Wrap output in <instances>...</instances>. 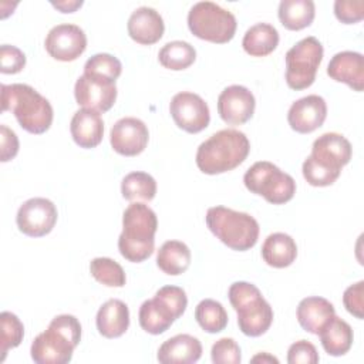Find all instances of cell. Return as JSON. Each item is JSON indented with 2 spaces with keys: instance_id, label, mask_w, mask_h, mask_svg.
I'll use <instances>...</instances> for the list:
<instances>
[{
  "instance_id": "14",
  "label": "cell",
  "mask_w": 364,
  "mask_h": 364,
  "mask_svg": "<svg viewBox=\"0 0 364 364\" xmlns=\"http://www.w3.org/2000/svg\"><path fill=\"white\" fill-rule=\"evenodd\" d=\"M255 107V95L243 85H229L218 97L219 117L229 125L247 122L253 117Z\"/></svg>"
},
{
  "instance_id": "4",
  "label": "cell",
  "mask_w": 364,
  "mask_h": 364,
  "mask_svg": "<svg viewBox=\"0 0 364 364\" xmlns=\"http://www.w3.org/2000/svg\"><path fill=\"white\" fill-rule=\"evenodd\" d=\"M205 220L209 230L232 250H249L259 239V223L246 212H237L226 206H212L208 209Z\"/></svg>"
},
{
  "instance_id": "10",
  "label": "cell",
  "mask_w": 364,
  "mask_h": 364,
  "mask_svg": "<svg viewBox=\"0 0 364 364\" xmlns=\"http://www.w3.org/2000/svg\"><path fill=\"white\" fill-rule=\"evenodd\" d=\"M44 47L54 60L64 63L74 61L85 51L87 36L84 30L75 24H57L48 31Z\"/></svg>"
},
{
  "instance_id": "29",
  "label": "cell",
  "mask_w": 364,
  "mask_h": 364,
  "mask_svg": "<svg viewBox=\"0 0 364 364\" xmlns=\"http://www.w3.org/2000/svg\"><path fill=\"white\" fill-rule=\"evenodd\" d=\"M277 14L284 28L299 31L313 23L316 6L313 0H282Z\"/></svg>"
},
{
  "instance_id": "37",
  "label": "cell",
  "mask_w": 364,
  "mask_h": 364,
  "mask_svg": "<svg viewBox=\"0 0 364 364\" xmlns=\"http://www.w3.org/2000/svg\"><path fill=\"white\" fill-rule=\"evenodd\" d=\"M212 363L215 364H239L242 361V353L239 344L233 338H219L210 350Z\"/></svg>"
},
{
  "instance_id": "20",
  "label": "cell",
  "mask_w": 364,
  "mask_h": 364,
  "mask_svg": "<svg viewBox=\"0 0 364 364\" xmlns=\"http://www.w3.org/2000/svg\"><path fill=\"white\" fill-rule=\"evenodd\" d=\"M70 132L74 142L85 149L95 148L104 136V121L100 112L81 108L74 112L70 122Z\"/></svg>"
},
{
  "instance_id": "8",
  "label": "cell",
  "mask_w": 364,
  "mask_h": 364,
  "mask_svg": "<svg viewBox=\"0 0 364 364\" xmlns=\"http://www.w3.org/2000/svg\"><path fill=\"white\" fill-rule=\"evenodd\" d=\"M169 112L173 122L189 134L203 131L210 121L209 107L205 100L200 95L189 91H182L172 97Z\"/></svg>"
},
{
  "instance_id": "13",
  "label": "cell",
  "mask_w": 364,
  "mask_h": 364,
  "mask_svg": "<svg viewBox=\"0 0 364 364\" xmlns=\"http://www.w3.org/2000/svg\"><path fill=\"white\" fill-rule=\"evenodd\" d=\"M74 97L80 107L97 112H107L115 104L117 85L97 77L82 74L74 85Z\"/></svg>"
},
{
  "instance_id": "23",
  "label": "cell",
  "mask_w": 364,
  "mask_h": 364,
  "mask_svg": "<svg viewBox=\"0 0 364 364\" xmlns=\"http://www.w3.org/2000/svg\"><path fill=\"white\" fill-rule=\"evenodd\" d=\"M97 330L105 338L121 337L129 327L128 306L119 299L107 300L97 311Z\"/></svg>"
},
{
  "instance_id": "3",
  "label": "cell",
  "mask_w": 364,
  "mask_h": 364,
  "mask_svg": "<svg viewBox=\"0 0 364 364\" xmlns=\"http://www.w3.org/2000/svg\"><path fill=\"white\" fill-rule=\"evenodd\" d=\"M1 111H11L20 127L30 134H44L53 124L50 101L27 84H1Z\"/></svg>"
},
{
  "instance_id": "46",
  "label": "cell",
  "mask_w": 364,
  "mask_h": 364,
  "mask_svg": "<svg viewBox=\"0 0 364 364\" xmlns=\"http://www.w3.org/2000/svg\"><path fill=\"white\" fill-rule=\"evenodd\" d=\"M252 363H279V360L269 353H259L255 357H252Z\"/></svg>"
},
{
  "instance_id": "2",
  "label": "cell",
  "mask_w": 364,
  "mask_h": 364,
  "mask_svg": "<svg viewBox=\"0 0 364 364\" xmlns=\"http://www.w3.org/2000/svg\"><path fill=\"white\" fill-rule=\"evenodd\" d=\"M156 229L155 212L142 202H132L122 213V232L118 237L121 256L132 263L146 260L154 253Z\"/></svg>"
},
{
  "instance_id": "44",
  "label": "cell",
  "mask_w": 364,
  "mask_h": 364,
  "mask_svg": "<svg viewBox=\"0 0 364 364\" xmlns=\"http://www.w3.org/2000/svg\"><path fill=\"white\" fill-rule=\"evenodd\" d=\"M18 138L13 129L7 125H0V161L7 162L11 161L18 152Z\"/></svg>"
},
{
  "instance_id": "17",
  "label": "cell",
  "mask_w": 364,
  "mask_h": 364,
  "mask_svg": "<svg viewBox=\"0 0 364 364\" xmlns=\"http://www.w3.org/2000/svg\"><path fill=\"white\" fill-rule=\"evenodd\" d=\"M318 162L341 171L347 165L353 155V148L350 141L337 132H326L320 135L311 146V154Z\"/></svg>"
},
{
  "instance_id": "24",
  "label": "cell",
  "mask_w": 364,
  "mask_h": 364,
  "mask_svg": "<svg viewBox=\"0 0 364 364\" xmlns=\"http://www.w3.org/2000/svg\"><path fill=\"white\" fill-rule=\"evenodd\" d=\"M263 260L276 269L290 266L297 257V245L291 236L283 232L269 235L262 246Z\"/></svg>"
},
{
  "instance_id": "41",
  "label": "cell",
  "mask_w": 364,
  "mask_h": 364,
  "mask_svg": "<svg viewBox=\"0 0 364 364\" xmlns=\"http://www.w3.org/2000/svg\"><path fill=\"white\" fill-rule=\"evenodd\" d=\"M334 14L337 20L344 24H354L363 20L364 17V1H347V0H336L334 1Z\"/></svg>"
},
{
  "instance_id": "21",
  "label": "cell",
  "mask_w": 364,
  "mask_h": 364,
  "mask_svg": "<svg viewBox=\"0 0 364 364\" xmlns=\"http://www.w3.org/2000/svg\"><path fill=\"white\" fill-rule=\"evenodd\" d=\"M202 355L200 341L191 334H178L164 341L156 358L162 364H193Z\"/></svg>"
},
{
  "instance_id": "6",
  "label": "cell",
  "mask_w": 364,
  "mask_h": 364,
  "mask_svg": "<svg viewBox=\"0 0 364 364\" xmlns=\"http://www.w3.org/2000/svg\"><path fill=\"white\" fill-rule=\"evenodd\" d=\"M243 182L247 191L263 196L273 205H283L293 199L296 193V182L293 176L269 161L253 164L246 171Z\"/></svg>"
},
{
  "instance_id": "15",
  "label": "cell",
  "mask_w": 364,
  "mask_h": 364,
  "mask_svg": "<svg viewBox=\"0 0 364 364\" xmlns=\"http://www.w3.org/2000/svg\"><path fill=\"white\" fill-rule=\"evenodd\" d=\"M327 117V104L323 97L310 94L294 101L287 112L290 128L299 134H310L320 128Z\"/></svg>"
},
{
  "instance_id": "34",
  "label": "cell",
  "mask_w": 364,
  "mask_h": 364,
  "mask_svg": "<svg viewBox=\"0 0 364 364\" xmlns=\"http://www.w3.org/2000/svg\"><path fill=\"white\" fill-rule=\"evenodd\" d=\"M122 64L121 61L108 53H98L91 55L84 65V74L97 77L105 81H112L121 75Z\"/></svg>"
},
{
  "instance_id": "36",
  "label": "cell",
  "mask_w": 364,
  "mask_h": 364,
  "mask_svg": "<svg viewBox=\"0 0 364 364\" xmlns=\"http://www.w3.org/2000/svg\"><path fill=\"white\" fill-rule=\"evenodd\" d=\"M301 171H303L304 179L311 186H328V185H333L338 179V176L341 173V171L333 169V168L318 162L311 155H309L304 159Z\"/></svg>"
},
{
  "instance_id": "11",
  "label": "cell",
  "mask_w": 364,
  "mask_h": 364,
  "mask_svg": "<svg viewBox=\"0 0 364 364\" xmlns=\"http://www.w3.org/2000/svg\"><path fill=\"white\" fill-rule=\"evenodd\" d=\"M75 347L68 337L48 324V328L33 340L30 354L37 364H67Z\"/></svg>"
},
{
  "instance_id": "31",
  "label": "cell",
  "mask_w": 364,
  "mask_h": 364,
  "mask_svg": "<svg viewBox=\"0 0 364 364\" xmlns=\"http://www.w3.org/2000/svg\"><path fill=\"white\" fill-rule=\"evenodd\" d=\"M121 193L129 202H149L156 195V181L142 171L129 172L121 182Z\"/></svg>"
},
{
  "instance_id": "22",
  "label": "cell",
  "mask_w": 364,
  "mask_h": 364,
  "mask_svg": "<svg viewBox=\"0 0 364 364\" xmlns=\"http://www.w3.org/2000/svg\"><path fill=\"white\" fill-rule=\"evenodd\" d=\"M296 316L303 330L317 336L320 330L336 316V310L327 299L310 296L299 303Z\"/></svg>"
},
{
  "instance_id": "9",
  "label": "cell",
  "mask_w": 364,
  "mask_h": 364,
  "mask_svg": "<svg viewBox=\"0 0 364 364\" xmlns=\"http://www.w3.org/2000/svg\"><path fill=\"white\" fill-rule=\"evenodd\" d=\"M57 208L47 198H31L17 210L16 222L18 230L30 237L48 235L57 222Z\"/></svg>"
},
{
  "instance_id": "27",
  "label": "cell",
  "mask_w": 364,
  "mask_h": 364,
  "mask_svg": "<svg viewBox=\"0 0 364 364\" xmlns=\"http://www.w3.org/2000/svg\"><path fill=\"white\" fill-rule=\"evenodd\" d=\"M279 31L269 23H257L249 27L243 36V50L252 57H264L276 50Z\"/></svg>"
},
{
  "instance_id": "39",
  "label": "cell",
  "mask_w": 364,
  "mask_h": 364,
  "mask_svg": "<svg viewBox=\"0 0 364 364\" xmlns=\"http://www.w3.org/2000/svg\"><path fill=\"white\" fill-rule=\"evenodd\" d=\"M26 65L24 53L16 46L3 44L0 47V71L3 74H17Z\"/></svg>"
},
{
  "instance_id": "35",
  "label": "cell",
  "mask_w": 364,
  "mask_h": 364,
  "mask_svg": "<svg viewBox=\"0 0 364 364\" xmlns=\"http://www.w3.org/2000/svg\"><path fill=\"white\" fill-rule=\"evenodd\" d=\"M0 361H4L6 354L10 348L20 346L24 337V326L20 318L11 311H1L0 314Z\"/></svg>"
},
{
  "instance_id": "30",
  "label": "cell",
  "mask_w": 364,
  "mask_h": 364,
  "mask_svg": "<svg viewBox=\"0 0 364 364\" xmlns=\"http://www.w3.org/2000/svg\"><path fill=\"white\" fill-rule=\"evenodd\" d=\"M158 60L162 67L172 71H181L191 67L195 63L196 50L188 41H169L159 50Z\"/></svg>"
},
{
  "instance_id": "40",
  "label": "cell",
  "mask_w": 364,
  "mask_h": 364,
  "mask_svg": "<svg viewBox=\"0 0 364 364\" xmlns=\"http://www.w3.org/2000/svg\"><path fill=\"white\" fill-rule=\"evenodd\" d=\"M320 360L316 347L307 340H299L289 347V364H317Z\"/></svg>"
},
{
  "instance_id": "26",
  "label": "cell",
  "mask_w": 364,
  "mask_h": 364,
  "mask_svg": "<svg viewBox=\"0 0 364 364\" xmlns=\"http://www.w3.org/2000/svg\"><path fill=\"white\" fill-rule=\"evenodd\" d=\"M317 336H320L324 351L333 357H340L348 353L354 340L351 326L337 316H334Z\"/></svg>"
},
{
  "instance_id": "45",
  "label": "cell",
  "mask_w": 364,
  "mask_h": 364,
  "mask_svg": "<svg viewBox=\"0 0 364 364\" xmlns=\"http://www.w3.org/2000/svg\"><path fill=\"white\" fill-rule=\"evenodd\" d=\"M51 6L60 10L61 13H74L77 9L82 6V0H63V1H51Z\"/></svg>"
},
{
  "instance_id": "28",
  "label": "cell",
  "mask_w": 364,
  "mask_h": 364,
  "mask_svg": "<svg viewBox=\"0 0 364 364\" xmlns=\"http://www.w3.org/2000/svg\"><path fill=\"white\" fill-rule=\"evenodd\" d=\"M191 250L181 240H166L158 250L156 266L169 276H178L191 266Z\"/></svg>"
},
{
  "instance_id": "25",
  "label": "cell",
  "mask_w": 364,
  "mask_h": 364,
  "mask_svg": "<svg viewBox=\"0 0 364 364\" xmlns=\"http://www.w3.org/2000/svg\"><path fill=\"white\" fill-rule=\"evenodd\" d=\"M138 320L142 330L158 336L165 333L173 324L176 317L161 299L154 296L141 304Z\"/></svg>"
},
{
  "instance_id": "43",
  "label": "cell",
  "mask_w": 364,
  "mask_h": 364,
  "mask_svg": "<svg viewBox=\"0 0 364 364\" xmlns=\"http://www.w3.org/2000/svg\"><path fill=\"white\" fill-rule=\"evenodd\" d=\"M260 290L249 282H235L230 284L228 296H229V301L232 304V307L236 310L239 306H242L243 303L249 301L250 299L260 296Z\"/></svg>"
},
{
  "instance_id": "32",
  "label": "cell",
  "mask_w": 364,
  "mask_h": 364,
  "mask_svg": "<svg viewBox=\"0 0 364 364\" xmlns=\"http://www.w3.org/2000/svg\"><path fill=\"white\" fill-rule=\"evenodd\" d=\"M195 318L200 328L210 334L219 333L228 326V313L225 307L213 299H205L198 303L195 309Z\"/></svg>"
},
{
  "instance_id": "5",
  "label": "cell",
  "mask_w": 364,
  "mask_h": 364,
  "mask_svg": "<svg viewBox=\"0 0 364 364\" xmlns=\"http://www.w3.org/2000/svg\"><path fill=\"white\" fill-rule=\"evenodd\" d=\"M191 33L205 41L225 44L235 37L236 17L213 1H198L188 13Z\"/></svg>"
},
{
  "instance_id": "1",
  "label": "cell",
  "mask_w": 364,
  "mask_h": 364,
  "mask_svg": "<svg viewBox=\"0 0 364 364\" xmlns=\"http://www.w3.org/2000/svg\"><path fill=\"white\" fill-rule=\"evenodd\" d=\"M250 151L247 136L237 129H220L205 139L196 151V166L206 175L229 172L243 164Z\"/></svg>"
},
{
  "instance_id": "38",
  "label": "cell",
  "mask_w": 364,
  "mask_h": 364,
  "mask_svg": "<svg viewBox=\"0 0 364 364\" xmlns=\"http://www.w3.org/2000/svg\"><path fill=\"white\" fill-rule=\"evenodd\" d=\"M155 296L158 299H161L172 310V313L175 314L176 318H179L185 313L186 306H188V297L182 287L164 286L155 293Z\"/></svg>"
},
{
  "instance_id": "18",
  "label": "cell",
  "mask_w": 364,
  "mask_h": 364,
  "mask_svg": "<svg viewBox=\"0 0 364 364\" xmlns=\"http://www.w3.org/2000/svg\"><path fill=\"white\" fill-rule=\"evenodd\" d=\"M327 75L344 82L354 91L364 88V57L357 51H340L334 54L327 65Z\"/></svg>"
},
{
  "instance_id": "16",
  "label": "cell",
  "mask_w": 364,
  "mask_h": 364,
  "mask_svg": "<svg viewBox=\"0 0 364 364\" xmlns=\"http://www.w3.org/2000/svg\"><path fill=\"white\" fill-rule=\"evenodd\" d=\"M235 311L237 313L239 330L249 337L264 334L273 323V309L262 294L243 303Z\"/></svg>"
},
{
  "instance_id": "42",
  "label": "cell",
  "mask_w": 364,
  "mask_h": 364,
  "mask_svg": "<svg viewBox=\"0 0 364 364\" xmlns=\"http://www.w3.org/2000/svg\"><path fill=\"white\" fill-rule=\"evenodd\" d=\"M343 303L346 310L357 318L364 317V282L360 280L355 284L348 286L343 294Z\"/></svg>"
},
{
  "instance_id": "12",
  "label": "cell",
  "mask_w": 364,
  "mask_h": 364,
  "mask_svg": "<svg viewBox=\"0 0 364 364\" xmlns=\"http://www.w3.org/2000/svg\"><path fill=\"white\" fill-rule=\"evenodd\" d=\"M149 131L144 121L135 117H124L118 119L109 132L112 149L124 156H136L146 148Z\"/></svg>"
},
{
  "instance_id": "19",
  "label": "cell",
  "mask_w": 364,
  "mask_h": 364,
  "mask_svg": "<svg viewBox=\"0 0 364 364\" xmlns=\"http://www.w3.org/2000/svg\"><path fill=\"white\" fill-rule=\"evenodd\" d=\"M128 34L138 44L151 46L158 43L165 31V24L161 14L152 7H138L128 18Z\"/></svg>"
},
{
  "instance_id": "7",
  "label": "cell",
  "mask_w": 364,
  "mask_h": 364,
  "mask_svg": "<svg viewBox=\"0 0 364 364\" xmlns=\"http://www.w3.org/2000/svg\"><path fill=\"white\" fill-rule=\"evenodd\" d=\"M323 53L321 43L313 36L297 41L286 53V82L291 90H306L314 82Z\"/></svg>"
},
{
  "instance_id": "33",
  "label": "cell",
  "mask_w": 364,
  "mask_h": 364,
  "mask_svg": "<svg viewBox=\"0 0 364 364\" xmlns=\"http://www.w3.org/2000/svg\"><path fill=\"white\" fill-rule=\"evenodd\" d=\"M91 276L108 287H122L127 282L125 272L119 263L109 257H95L90 263Z\"/></svg>"
}]
</instances>
